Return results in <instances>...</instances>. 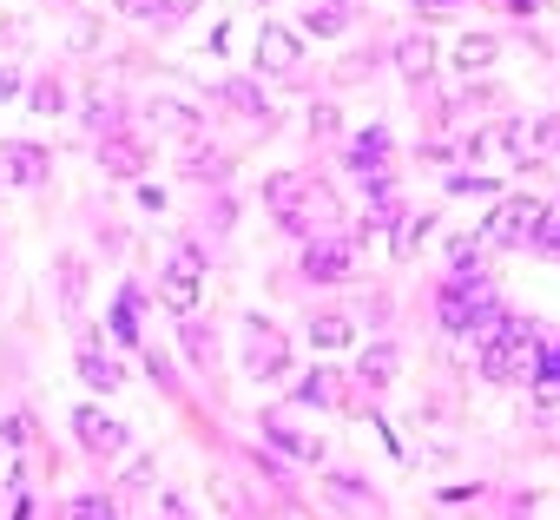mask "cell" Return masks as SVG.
<instances>
[{"label":"cell","instance_id":"8fae6325","mask_svg":"<svg viewBox=\"0 0 560 520\" xmlns=\"http://www.w3.org/2000/svg\"><path fill=\"white\" fill-rule=\"evenodd\" d=\"M383 152H389L383 132H363V139H356V152H350V165H356V172H383Z\"/></svg>","mask_w":560,"mask_h":520},{"label":"cell","instance_id":"7402d4cb","mask_svg":"<svg viewBox=\"0 0 560 520\" xmlns=\"http://www.w3.org/2000/svg\"><path fill=\"white\" fill-rule=\"evenodd\" d=\"M20 93V73H14V66H0V99H14Z\"/></svg>","mask_w":560,"mask_h":520},{"label":"cell","instance_id":"d6986e66","mask_svg":"<svg viewBox=\"0 0 560 520\" xmlns=\"http://www.w3.org/2000/svg\"><path fill=\"white\" fill-rule=\"evenodd\" d=\"M99 158H106V165H112V172H139V152H132V145H112V152H99Z\"/></svg>","mask_w":560,"mask_h":520},{"label":"cell","instance_id":"30bf717a","mask_svg":"<svg viewBox=\"0 0 560 520\" xmlns=\"http://www.w3.org/2000/svg\"><path fill=\"white\" fill-rule=\"evenodd\" d=\"M304 270L310 277H343V270H350V251H343V244H317V251L304 257Z\"/></svg>","mask_w":560,"mask_h":520},{"label":"cell","instance_id":"8992f818","mask_svg":"<svg viewBox=\"0 0 560 520\" xmlns=\"http://www.w3.org/2000/svg\"><path fill=\"white\" fill-rule=\"evenodd\" d=\"M257 66L290 73V66H297V33L290 27H257Z\"/></svg>","mask_w":560,"mask_h":520},{"label":"cell","instance_id":"ac0fdd59","mask_svg":"<svg viewBox=\"0 0 560 520\" xmlns=\"http://www.w3.org/2000/svg\"><path fill=\"white\" fill-rule=\"evenodd\" d=\"M73 520H119V514H112V501L86 494V501H73Z\"/></svg>","mask_w":560,"mask_h":520},{"label":"cell","instance_id":"7c38bea8","mask_svg":"<svg viewBox=\"0 0 560 520\" xmlns=\"http://www.w3.org/2000/svg\"><path fill=\"white\" fill-rule=\"evenodd\" d=\"M80 376L93 382V389H119V363H106L99 349H86V356H80Z\"/></svg>","mask_w":560,"mask_h":520},{"label":"cell","instance_id":"6da1fadb","mask_svg":"<svg viewBox=\"0 0 560 520\" xmlns=\"http://www.w3.org/2000/svg\"><path fill=\"white\" fill-rule=\"evenodd\" d=\"M541 224H547L541 198H501L481 224V244H528V237H541Z\"/></svg>","mask_w":560,"mask_h":520},{"label":"cell","instance_id":"277c9868","mask_svg":"<svg viewBox=\"0 0 560 520\" xmlns=\"http://www.w3.org/2000/svg\"><path fill=\"white\" fill-rule=\"evenodd\" d=\"M47 172H53V158L40 152V145H27V139L0 145V178H7V185H40Z\"/></svg>","mask_w":560,"mask_h":520},{"label":"cell","instance_id":"ba28073f","mask_svg":"<svg viewBox=\"0 0 560 520\" xmlns=\"http://www.w3.org/2000/svg\"><path fill=\"white\" fill-rule=\"evenodd\" d=\"M310 343H317V349H350L356 323H350V316H310Z\"/></svg>","mask_w":560,"mask_h":520},{"label":"cell","instance_id":"7a4b0ae2","mask_svg":"<svg viewBox=\"0 0 560 520\" xmlns=\"http://www.w3.org/2000/svg\"><path fill=\"white\" fill-rule=\"evenodd\" d=\"M198 270H205V257H198V251H178V257H172V270L159 277L165 310H178V316H192V310H198Z\"/></svg>","mask_w":560,"mask_h":520},{"label":"cell","instance_id":"9a60e30c","mask_svg":"<svg viewBox=\"0 0 560 520\" xmlns=\"http://www.w3.org/2000/svg\"><path fill=\"white\" fill-rule=\"evenodd\" d=\"M27 106H33V112H66V93H60V79H40Z\"/></svg>","mask_w":560,"mask_h":520},{"label":"cell","instance_id":"ffe728a7","mask_svg":"<svg viewBox=\"0 0 560 520\" xmlns=\"http://www.w3.org/2000/svg\"><path fill=\"white\" fill-rule=\"evenodd\" d=\"M541 244H547V251H560V205H547V224H541Z\"/></svg>","mask_w":560,"mask_h":520},{"label":"cell","instance_id":"5bb4252c","mask_svg":"<svg viewBox=\"0 0 560 520\" xmlns=\"http://www.w3.org/2000/svg\"><path fill=\"white\" fill-rule=\"evenodd\" d=\"M429 224H435V211H416V218H402V231H396V257H409V251H416V237L429 231Z\"/></svg>","mask_w":560,"mask_h":520},{"label":"cell","instance_id":"44dd1931","mask_svg":"<svg viewBox=\"0 0 560 520\" xmlns=\"http://www.w3.org/2000/svg\"><path fill=\"white\" fill-rule=\"evenodd\" d=\"M297 395H304V402H323V395H330V376H323V369H317V376H310V382H304V389H297Z\"/></svg>","mask_w":560,"mask_h":520},{"label":"cell","instance_id":"e0dca14e","mask_svg":"<svg viewBox=\"0 0 560 520\" xmlns=\"http://www.w3.org/2000/svg\"><path fill=\"white\" fill-rule=\"evenodd\" d=\"M343 20H350L343 7H310V14H304V27H310V33H343Z\"/></svg>","mask_w":560,"mask_h":520},{"label":"cell","instance_id":"9c48e42d","mask_svg":"<svg viewBox=\"0 0 560 520\" xmlns=\"http://www.w3.org/2000/svg\"><path fill=\"white\" fill-rule=\"evenodd\" d=\"M396 60H402V73H409V79H429V66H435V40H429V33L402 40V53H396Z\"/></svg>","mask_w":560,"mask_h":520},{"label":"cell","instance_id":"3957f363","mask_svg":"<svg viewBox=\"0 0 560 520\" xmlns=\"http://www.w3.org/2000/svg\"><path fill=\"white\" fill-rule=\"evenodd\" d=\"M284 363H290L284 336L251 316V323H244V369H251V376H284Z\"/></svg>","mask_w":560,"mask_h":520},{"label":"cell","instance_id":"4fadbf2b","mask_svg":"<svg viewBox=\"0 0 560 520\" xmlns=\"http://www.w3.org/2000/svg\"><path fill=\"white\" fill-rule=\"evenodd\" d=\"M152 126H178V132H192V126H198V112H192V106H172V99H152Z\"/></svg>","mask_w":560,"mask_h":520},{"label":"cell","instance_id":"2e32d148","mask_svg":"<svg viewBox=\"0 0 560 520\" xmlns=\"http://www.w3.org/2000/svg\"><path fill=\"white\" fill-rule=\"evenodd\" d=\"M356 369H363V382H389V376H396V356H389V349H369Z\"/></svg>","mask_w":560,"mask_h":520},{"label":"cell","instance_id":"52a82bcc","mask_svg":"<svg viewBox=\"0 0 560 520\" xmlns=\"http://www.w3.org/2000/svg\"><path fill=\"white\" fill-rule=\"evenodd\" d=\"M495 40H488V33H468V40H455V53H448V60L462 66V73H481V66H495Z\"/></svg>","mask_w":560,"mask_h":520},{"label":"cell","instance_id":"5b68a950","mask_svg":"<svg viewBox=\"0 0 560 520\" xmlns=\"http://www.w3.org/2000/svg\"><path fill=\"white\" fill-rule=\"evenodd\" d=\"M73 428H80V442L93 448V455H119V448H126V428L106 422L99 409H73Z\"/></svg>","mask_w":560,"mask_h":520}]
</instances>
